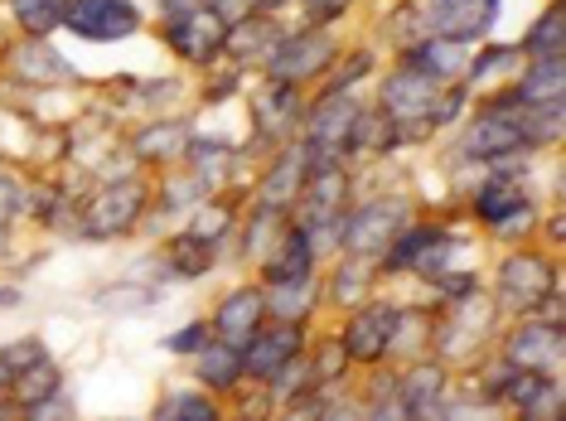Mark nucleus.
<instances>
[{
    "label": "nucleus",
    "instance_id": "obj_18",
    "mask_svg": "<svg viewBox=\"0 0 566 421\" xmlns=\"http://www.w3.org/2000/svg\"><path fill=\"white\" fill-rule=\"evenodd\" d=\"M411 69L441 78V73H455V63H450V49L446 44H427V49H417V54H411Z\"/></svg>",
    "mask_w": 566,
    "mask_h": 421
},
{
    "label": "nucleus",
    "instance_id": "obj_20",
    "mask_svg": "<svg viewBox=\"0 0 566 421\" xmlns=\"http://www.w3.org/2000/svg\"><path fill=\"white\" fill-rule=\"evenodd\" d=\"M295 165H301V156H286L276 165V180H272V189H266V194L272 199H286V189L295 185Z\"/></svg>",
    "mask_w": 566,
    "mask_h": 421
},
{
    "label": "nucleus",
    "instance_id": "obj_1",
    "mask_svg": "<svg viewBox=\"0 0 566 421\" xmlns=\"http://www.w3.org/2000/svg\"><path fill=\"white\" fill-rule=\"evenodd\" d=\"M63 24L83 40H122L136 30V10L132 0H73V10H63Z\"/></svg>",
    "mask_w": 566,
    "mask_h": 421
},
{
    "label": "nucleus",
    "instance_id": "obj_27",
    "mask_svg": "<svg viewBox=\"0 0 566 421\" xmlns=\"http://www.w3.org/2000/svg\"><path fill=\"white\" fill-rule=\"evenodd\" d=\"M165 6H179V0H165Z\"/></svg>",
    "mask_w": 566,
    "mask_h": 421
},
{
    "label": "nucleus",
    "instance_id": "obj_15",
    "mask_svg": "<svg viewBox=\"0 0 566 421\" xmlns=\"http://www.w3.org/2000/svg\"><path fill=\"white\" fill-rule=\"evenodd\" d=\"M209 382H218V388H228V382H238V354L228 349H209L203 354V368H199Z\"/></svg>",
    "mask_w": 566,
    "mask_h": 421
},
{
    "label": "nucleus",
    "instance_id": "obj_9",
    "mask_svg": "<svg viewBox=\"0 0 566 421\" xmlns=\"http://www.w3.org/2000/svg\"><path fill=\"white\" fill-rule=\"evenodd\" d=\"M513 359L533 364V368H557V359H562V335H557V329H523V335L513 339Z\"/></svg>",
    "mask_w": 566,
    "mask_h": 421
},
{
    "label": "nucleus",
    "instance_id": "obj_10",
    "mask_svg": "<svg viewBox=\"0 0 566 421\" xmlns=\"http://www.w3.org/2000/svg\"><path fill=\"white\" fill-rule=\"evenodd\" d=\"M136 209H140V189H136V185H122V189H112V194L97 203V219H93V228L122 233V228L136 219Z\"/></svg>",
    "mask_w": 566,
    "mask_h": 421
},
{
    "label": "nucleus",
    "instance_id": "obj_14",
    "mask_svg": "<svg viewBox=\"0 0 566 421\" xmlns=\"http://www.w3.org/2000/svg\"><path fill=\"white\" fill-rule=\"evenodd\" d=\"M54 382H59V373H54V364H44V359H34V368H30V373H24V368H20V398L24 402H44L49 398V392H54Z\"/></svg>",
    "mask_w": 566,
    "mask_h": 421
},
{
    "label": "nucleus",
    "instance_id": "obj_17",
    "mask_svg": "<svg viewBox=\"0 0 566 421\" xmlns=\"http://www.w3.org/2000/svg\"><path fill=\"white\" fill-rule=\"evenodd\" d=\"M286 252H291V257H286V262H272V276H276V281L305 276V266H311V242H305L301 233H295V238L286 242Z\"/></svg>",
    "mask_w": 566,
    "mask_h": 421
},
{
    "label": "nucleus",
    "instance_id": "obj_2",
    "mask_svg": "<svg viewBox=\"0 0 566 421\" xmlns=\"http://www.w3.org/2000/svg\"><path fill=\"white\" fill-rule=\"evenodd\" d=\"M499 15V0H431V20L450 44L484 34Z\"/></svg>",
    "mask_w": 566,
    "mask_h": 421
},
{
    "label": "nucleus",
    "instance_id": "obj_8",
    "mask_svg": "<svg viewBox=\"0 0 566 421\" xmlns=\"http://www.w3.org/2000/svg\"><path fill=\"white\" fill-rule=\"evenodd\" d=\"M523 107H562V59H543L518 93Z\"/></svg>",
    "mask_w": 566,
    "mask_h": 421
},
{
    "label": "nucleus",
    "instance_id": "obj_3",
    "mask_svg": "<svg viewBox=\"0 0 566 421\" xmlns=\"http://www.w3.org/2000/svg\"><path fill=\"white\" fill-rule=\"evenodd\" d=\"M295 349H301V335H295V329H262V325H256L252 349H248V373L276 378L281 368H291Z\"/></svg>",
    "mask_w": 566,
    "mask_h": 421
},
{
    "label": "nucleus",
    "instance_id": "obj_22",
    "mask_svg": "<svg viewBox=\"0 0 566 421\" xmlns=\"http://www.w3.org/2000/svg\"><path fill=\"white\" fill-rule=\"evenodd\" d=\"M199 344H203V325H189L185 335H175V339H170V349H175V354H185V349H199Z\"/></svg>",
    "mask_w": 566,
    "mask_h": 421
},
{
    "label": "nucleus",
    "instance_id": "obj_7",
    "mask_svg": "<svg viewBox=\"0 0 566 421\" xmlns=\"http://www.w3.org/2000/svg\"><path fill=\"white\" fill-rule=\"evenodd\" d=\"M392 325H397V315L392 311H364L354 320V329H349V354L354 359H378L382 349H388V339H392Z\"/></svg>",
    "mask_w": 566,
    "mask_h": 421
},
{
    "label": "nucleus",
    "instance_id": "obj_25",
    "mask_svg": "<svg viewBox=\"0 0 566 421\" xmlns=\"http://www.w3.org/2000/svg\"><path fill=\"white\" fill-rule=\"evenodd\" d=\"M6 382H10V368H6V364H0V388H6Z\"/></svg>",
    "mask_w": 566,
    "mask_h": 421
},
{
    "label": "nucleus",
    "instance_id": "obj_4",
    "mask_svg": "<svg viewBox=\"0 0 566 421\" xmlns=\"http://www.w3.org/2000/svg\"><path fill=\"white\" fill-rule=\"evenodd\" d=\"M175 49H185L189 59H209L218 44H228V24L213 15V10H195V15H179L170 24Z\"/></svg>",
    "mask_w": 566,
    "mask_h": 421
},
{
    "label": "nucleus",
    "instance_id": "obj_5",
    "mask_svg": "<svg viewBox=\"0 0 566 421\" xmlns=\"http://www.w3.org/2000/svg\"><path fill=\"white\" fill-rule=\"evenodd\" d=\"M262 311H266L262 291H238V296H228L223 311H218V329H223V339L248 344L256 335V325H262Z\"/></svg>",
    "mask_w": 566,
    "mask_h": 421
},
{
    "label": "nucleus",
    "instance_id": "obj_13",
    "mask_svg": "<svg viewBox=\"0 0 566 421\" xmlns=\"http://www.w3.org/2000/svg\"><path fill=\"white\" fill-rule=\"evenodd\" d=\"M527 49H533L537 59H562V10L543 15V24L527 34Z\"/></svg>",
    "mask_w": 566,
    "mask_h": 421
},
{
    "label": "nucleus",
    "instance_id": "obj_16",
    "mask_svg": "<svg viewBox=\"0 0 566 421\" xmlns=\"http://www.w3.org/2000/svg\"><path fill=\"white\" fill-rule=\"evenodd\" d=\"M49 59V49L44 44H20L15 49V63H20V73H44V78H63V63H44Z\"/></svg>",
    "mask_w": 566,
    "mask_h": 421
},
{
    "label": "nucleus",
    "instance_id": "obj_24",
    "mask_svg": "<svg viewBox=\"0 0 566 421\" xmlns=\"http://www.w3.org/2000/svg\"><path fill=\"white\" fill-rule=\"evenodd\" d=\"M311 6H315V15H334V10H339L344 0H311Z\"/></svg>",
    "mask_w": 566,
    "mask_h": 421
},
{
    "label": "nucleus",
    "instance_id": "obj_19",
    "mask_svg": "<svg viewBox=\"0 0 566 421\" xmlns=\"http://www.w3.org/2000/svg\"><path fill=\"white\" fill-rule=\"evenodd\" d=\"M160 417H195V421H213V407L203 398H175L170 407H160Z\"/></svg>",
    "mask_w": 566,
    "mask_h": 421
},
{
    "label": "nucleus",
    "instance_id": "obj_12",
    "mask_svg": "<svg viewBox=\"0 0 566 421\" xmlns=\"http://www.w3.org/2000/svg\"><path fill=\"white\" fill-rule=\"evenodd\" d=\"M15 10H20L24 30H34V34L63 24V0H15Z\"/></svg>",
    "mask_w": 566,
    "mask_h": 421
},
{
    "label": "nucleus",
    "instance_id": "obj_26",
    "mask_svg": "<svg viewBox=\"0 0 566 421\" xmlns=\"http://www.w3.org/2000/svg\"><path fill=\"white\" fill-rule=\"evenodd\" d=\"M0 248H6V233H0Z\"/></svg>",
    "mask_w": 566,
    "mask_h": 421
},
{
    "label": "nucleus",
    "instance_id": "obj_11",
    "mask_svg": "<svg viewBox=\"0 0 566 421\" xmlns=\"http://www.w3.org/2000/svg\"><path fill=\"white\" fill-rule=\"evenodd\" d=\"M509 213H527V203H523L518 189H513V185H494V189H484V194H480V219L504 228V223H509Z\"/></svg>",
    "mask_w": 566,
    "mask_h": 421
},
{
    "label": "nucleus",
    "instance_id": "obj_28",
    "mask_svg": "<svg viewBox=\"0 0 566 421\" xmlns=\"http://www.w3.org/2000/svg\"><path fill=\"white\" fill-rule=\"evenodd\" d=\"M266 6H276V0H266Z\"/></svg>",
    "mask_w": 566,
    "mask_h": 421
},
{
    "label": "nucleus",
    "instance_id": "obj_6",
    "mask_svg": "<svg viewBox=\"0 0 566 421\" xmlns=\"http://www.w3.org/2000/svg\"><path fill=\"white\" fill-rule=\"evenodd\" d=\"M325 59H329V40H325V34H305V40H295V44L281 49L276 63H272V73H276V78H311L315 69H325Z\"/></svg>",
    "mask_w": 566,
    "mask_h": 421
},
{
    "label": "nucleus",
    "instance_id": "obj_21",
    "mask_svg": "<svg viewBox=\"0 0 566 421\" xmlns=\"http://www.w3.org/2000/svg\"><path fill=\"white\" fill-rule=\"evenodd\" d=\"M24 359H44V349H40V344H34V339H20V344H10V349H6V359H0V364H6V368H15V364H24Z\"/></svg>",
    "mask_w": 566,
    "mask_h": 421
},
{
    "label": "nucleus",
    "instance_id": "obj_23",
    "mask_svg": "<svg viewBox=\"0 0 566 421\" xmlns=\"http://www.w3.org/2000/svg\"><path fill=\"white\" fill-rule=\"evenodd\" d=\"M10 209H15V189L0 180V219H10Z\"/></svg>",
    "mask_w": 566,
    "mask_h": 421
}]
</instances>
